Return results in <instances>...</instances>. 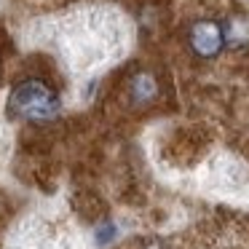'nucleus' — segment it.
I'll return each mask as SVG.
<instances>
[{
	"instance_id": "2",
	"label": "nucleus",
	"mask_w": 249,
	"mask_h": 249,
	"mask_svg": "<svg viewBox=\"0 0 249 249\" xmlns=\"http://www.w3.org/2000/svg\"><path fill=\"white\" fill-rule=\"evenodd\" d=\"M188 46L193 51V56L198 59H214V56L222 54L225 49V30H222V22L217 19H196L188 27Z\"/></svg>"
},
{
	"instance_id": "4",
	"label": "nucleus",
	"mask_w": 249,
	"mask_h": 249,
	"mask_svg": "<svg viewBox=\"0 0 249 249\" xmlns=\"http://www.w3.org/2000/svg\"><path fill=\"white\" fill-rule=\"evenodd\" d=\"M222 30H225V46H231V49L249 46V17L236 14V17L222 22Z\"/></svg>"
},
{
	"instance_id": "3",
	"label": "nucleus",
	"mask_w": 249,
	"mask_h": 249,
	"mask_svg": "<svg viewBox=\"0 0 249 249\" xmlns=\"http://www.w3.org/2000/svg\"><path fill=\"white\" fill-rule=\"evenodd\" d=\"M156 97H158V81L150 75V72H137V75L129 81V99H131V105L142 107V105H150Z\"/></svg>"
},
{
	"instance_id": "5",
	"label": "nucleus",
	"mask_w": 249,
	"mask_h": 249,
	"mask_svg": "<svg viewBox=\"0 0 249 249\" xmlns=\"http://www.w3.org/2000/svg\"><path fill=\"white\" fill-rule=\"evenodd\" d=\"M217 174H220L222 185H228V188H241V185H247V179H249L247 169H244L241 163H236V161H225L220 169H217Z\"/></svg>"
},
{
	"instance_id": "1",
	"label": "nucleus",
	"mask_w": 249,
	"mask_h": 249,
	"mask_svg": "<svg viewBox=\"0 0 249 249\" xmlns=\"http://www.w3.org/2000/svg\"><path fill=\"white\" fill-rule=\"evenodd\" d=\"M8 113L22 121H51L62 113V99L51 83L40 78H24L8 97Z\"/></svg>"
},
{
	"instance_id": "6",
	"label": "nucleus",
	"mask_w": 249,
	"mask_h": 249,
	"mask_svg": "<svg viewBox=\"0 0 249 249\" xmlns=\"http://www.w3.org/2000/svg\"><path fill=\"white\" fill-rule=\"evenodd\" d=\"M113 236H115V225H113V222H107V225H102V228L97 231V241H99V244H107Z\"/></svg>"
}]
</instances>
